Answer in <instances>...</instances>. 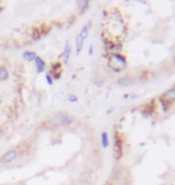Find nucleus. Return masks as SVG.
<instances>
[{"label":"nucleus","mask_w":175,"mask_h":185,"mask_svg":"<svg viewBox=\"0 0 175 185\" xmlns=\"http://www.w3.org/2000/svg\"><path fill=\"white\" fill-rule=\"evenodd\" d=\"M75 117L66 113V112H60L57 113L52 119H51V124L53 126H70L71 124L75 123Z\"/></svg>","instance_id":"1"},{"label":"nucleus","mask_w":175,"mask_h":185,"mask_svg":"<svg viewBox=\"0 0 175 185\" xmlns=\"http://www.w3.org/2000/svg\"><path fill=\"white\" fill-rule=\"evenodd\" d=\"M90 27H91V23H88L85 25H83V28L80 29L79 34L76 37V52L77 54H79L83 49V44H84V41L86 40V37L89 36V30H90Z\"/></svg>","instance_id":"2"},{"label":"nucleus","mask_w":175,"mask_h":185,"mask_svg":"<svg viewBox=\"0 0 175 185\" xmlns=\"http://www.w3.org/2000/svg\"><path fill=\"white\" fill-rule=\"evenodd\" d=\"M17 155H18L17 150H15V149L9 150L7 153H5V154L2 155V158L0 159V162H1V164H9V162H12V161L17 158Z\"/></svg>","instance_id":"3"},{"label":"nucleus","mask_w":175,"mask_h":185,"mask_svg":"<svg viewBox=\"0 0 175 185\" xmlns=\"http://www.w3.org/2000/svg\"><path fill=\"white\" fill-rule=\"evenodd\" d=\"M71 53H72V47H71V43L67 41L64 46V52L61 54V58L64 60V64H67L70 58H71Z\"/></svg>","instance_id":"4"},{"label":"nucleus","mask_w":175,"mask_h":185,"mask_svg":"<svg viewBox=\"0 0 175 185\" xmlns=\"http://www.w3.org/2000/svg\"><path fill=\"white\" fill-rule=\"evenodd\" d=\"M117 85L121 87V88H127L128 85L132 84V78L128 77V76H124V77H120V78L117 80Z\"/></svg>","instance_id":"5"},{"label":"nucleus","mask_w":175,"mask_h":185,"mask_svg":"<svg viewBox=\"0 0 175 185\" xmlns=\"http://www.w3.org/2000/svg\"><path fill=\"white\" fill-rule=\"evenodd\" d=\"M34 62H35V65H36V71H37V73H42V72L46 70V62H44V60H43L41 57H36V59H35Z\"/></svg>","instance_id":"6"},{"label":"nucleus","mask_w":175,"mask_h":185,"mask_svg":"<svg viewBox=\"0 0 175 185\" xmlns=\"http://www.w3.org/2000/svg\"><path fill=\"white\" fill-rule=\"evenodd\" d=\"M162 98L166 99V100H175V87L168 89L167 91H164L163 95H162Z\"/></svg>","instance_id":"7"},{"label":"nucleus","mask_w":175,"mask_h":185,"mask_svg":"<svg viewBox=\"0 0 175 185\" xmlns=\"http://www.w3.org/2000/svg\"><path fill=\"white\" fill-rule=\"evenodd\" d=\"M23 59H25L26 62H34L35 59H36V53L35 52H31V51H26V52H24L23 53Z\"/></svg>","instance_id":"8"},{"label":"nucleus","mask_w":175,"mask_h":185,"mask_svg":"<svg viewBox=\"0 0 175 185\" xmlns=\"http://www.w3.org/2000/svg\"><path fill=\"white\" fill-rule=\"evenodd\" d=\"M100 138H101V144H102V147L103 148H107L108 145H109V136H108V133L107 132H102L101 133V136H100Z\"/></svg>","instance_id":"9"},{"label":"nucleus","mask_w":175,"mask_h":185,"mask_svg":"<svg viewBox=\"0 0 175 185\" xmlns=\"http://www.w3.org/2000/svg\"><path fill=\"white\" fill-rule=\"evenodd\" d=\"M113 58H115V60H117V62H121L124 67L126 66L127 62H126V58H125L124 55H121V54H117V53H115V54H113Z\"/></svg>","instance_id":"10"},{"label":"nucleus","mask_w":175,"mask_h":185,"mask_svg":"<svg viewBox=\"0 0 175 185\" xmlns=\"http://www.w3.org/2000/svg\"><path fill=\"white\" fill-rule=\"evenodd\" d=\"M9 78V71L5 67H0V81H6Z\"/></svg>","instance_id":"11"},{"label":"nucleus","mask_w":175,"mask_h":185,"mask_svg":"<svg viewBox=\"0 0 175 185\" xmlns=\"http://www.w3.org/2000/svg\"><path fill=\"white\" fill-rule=\"evenodd\" d=\"M77 6L80 10H84L85 7L89 6V1L88 0H82V1H77Z\"/></svg>","instance_id":"12"},{"label":"nucleus","mask_w":175,"mask_h":185,"mask_svg":"<svg viewBox=\"0 0 175 185\" xmlns=\"http://www.w3.org/2000/svg\"><path fill=\"white\" fill-rule=\"evenodd\" d=\"M46 82H47L48 85H53V78H52L51 75H47V76H46Z\"/></svg>","instance_id":"13"},{"label":"nucleus","mask_w":175,"mask_h":185,"mask_svg":"<svg viewBox=\"0 0 175 185\" xmlns=\"http://www.w3.org/2000/svg\"><path fill=\"white\" fill-rule=\"evenodd\" d=\"M68 101H70V102H77L78 98L76 95H70V96H68Z\"/></svg>","instance_id":"14"},{"label":"nucleus","mask_w":175,"mask_h":185,"mask_svg":"<svg viewBox=\"0 0 175 185\" xmlns=\"http://www.w3.org/2000/svg\"><path fill=\"white\" fill-rule=\"evenodd\" d=\"M88 53H89V55H93V53H94V48H93V46H90V47H89V52H88Z\"/></svg>","instance_id":"15"},{"label":"nucleus","mask_w":175,"mask_h":185,"mask_svg":"<svg viewBox=\"0 0 175 185\" xmlns=\"http://www.w3.org/2000/svg\"><path fill=\"white\" fill-rule=\"evenodd\" d=\"M173 59H174V64H175V54H174V58H173Z\"/></svg>","instance_id":"16"}]
</instances>
